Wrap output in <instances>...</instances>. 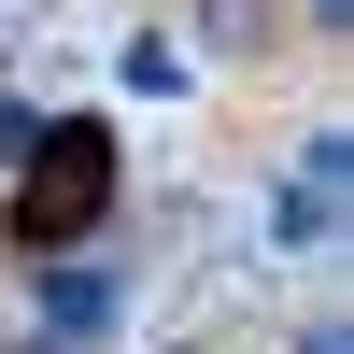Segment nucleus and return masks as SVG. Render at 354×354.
<instances>
[{"mask_svg": "<svg viewBox=\"0 0 354 354\" xmlns=\"http://www.w3.org/2000/svg\"><path fill=\"white\" fill-rule=\"evenodd\" d=\"M283 28H298V43H354V0H298Z\"/></svg>", "mask_w": 354, "mask_h": 354, "instance_id": "0eeeda50", "label": "nucleus"}, {"mask_svg": "<svg viewBox=\"0 0 354 354\" xmlns=\"http://www.w3.org/2000/svg\"><path fill=\"white\" fill-rule=\"evenodd\" d=\"M15 354H57V340H15Z\"/></svg>", "mask_w": 354, "mask_h": 354, "instance_id": "1a4fd4ad", "label": "nucleus"}, {"mask_svg": "<svg viewBox=\"0 0 354 354\" xmlns=\"http://www.w3.org/2000/svg\"><path fill=\"white\" fill-rule=\"evenodd\" d=\"M28 142H43V100H15V85H0V185L28 170Z\"/></svg>", "mask_w": 354, "mask_h": 354, "instance_id": "39448f33", "label": "nucleus"}, {"mask_svg": "<svg viewBox=\"0 0 354 354\" xmlns=\"http://www.w3.org/2000/svg\"><path fill=\"white\" fill-rule=\"evenodd\" d=\"M113 71H128L142 100H170V85H185V43H128V57H113Z\"/></svg>", "mask_w": 354, "mask_h": 354, "instance_id": "423d86ee", "label": "nucleus"}, {"mask_svg": "<svg viewBox=\"0 0 354 354\" xmlns=\"http://www.w3.org/2000/svg\"><path fill=\"white\" fill-rule=\"evenodd\" d=\"M28 340L113 354L128 340V255H57V270H28Z\"/></svg>", "mask_w": 354, "mask_h": 354, "instance_id": "f03ea898", "label": "nucleus"}, {"mask_svg": "<svg viewBox=\"0 0 354 354\" xmlns=\"http://www.w3.org/2000/svg\"><path fill=\"white\" fill-rule=\"evenodd\" d=\"M283 43H298L283 0H198V57H213V71H270Z\"/></svg>", "mask_w": 354, "mask_h": 354, "instance_id": "7ed1b4c3", "label": "nucleus"}, {"mask_svg": "<svg viewBox=\"0 0 354 354\" xmlns=\"http://www.w3.org/2000/svg\"><path fill=\"white\" fill-rule=\"evenodd\" d=\"M326 241H340V198L283 170V185H270V255H326Z\"/></svg>", "mask_w": 354, "mask_h": 354, "instance_id": "20e7f679", "label": "nucleus"}, {"mask_svg": "<svg viewBox=\"0 0 354 354\" xmlns=\"http://www.w3.org/2000/svg\"><path fill=\"white\" fill-rule=\"evenodd\" d=\"M283 354H354V326H340V312H312V326L283 340Z\"/></svg>", "mask_w": 354, "mask_h": 354, "instance_id": "6e6552de", "label": "nucleus"}, {"mask_svg": "<svg viewBox=\"0 0 354 354\" xmlns=\"http://www.w3.org/2000/svg\"><path fill=\"white\" fill-rule=\"evenodd\" d=\"M113 198H128V142H113L100 113H43V142H28L15 198H0V241H15V270H57V255L113 241Z\"/></svg>", "mask_w": 354, "mask_h": 354, "instance_id": "f257e3e1", "label": "nucleus"}, {"mask_svg": "<svg viewBox=\"0 0 354 354\" xmlns=\"http://www.w3.org/2000/svg\"><path fill=\"white\" fill-rule=\"evenodd\" d=\"M170 354H198V340H170Z\"/></svg>", "mask_w": 354, "mask_h": 354, "instance_id": "9d476101", "label": "nucleus"}]
</instances>
